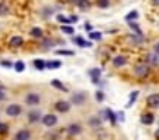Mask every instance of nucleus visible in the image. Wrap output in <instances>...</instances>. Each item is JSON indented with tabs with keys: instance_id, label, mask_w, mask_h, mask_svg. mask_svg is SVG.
<instances>
[{
	"instance_id": "f257e3e1",
	"label": "nucleus",
	"mask_w": 159,
	"mask_h": 140,
	"mask_svg": "<svg viewBox=\"0 0 159 140\" xmlns=\"http://www.w3.org/2000/svg\"><path fill=\"white\" fill-rule=\"evenodd\" d=\"M132 72H134V77L140 79V80H145V79L151 75V65H147L145 61L144 63H137Z\"/></svg>"
},
{
	"instance_id": "f03ea898",
	"label": "nucleus",
	"mask_w": 159,
	"mask_h": 140,
	"mask_svg": "<svg viewBox=\"0 0 159 140\" xmlns=\"http://www.w3.org/2000/svg\"><path fill=\"white\" fill-rule=\"evenodd\" d=\"M24 102H26L28 106H33V108H36V106L41 102V96H39V92L29 91V92H26V96H24Z\"/></svg>"
},
{
	"instance_id": "7ed1b4c3",
	"label": "nucleus",
	"mask_w": 159,
	"mask_h": 140,
	"mask_svg": "<svg viewBox=\"0 0 159 140\" xmlns=\"http://www.w3.org/2000/svg\"><path fill=\"white\" fill-rule=\"evenodd\" d=\"M5 115L11 116V118H17V116L22 115V106L17 104V102H12L5 108Z\"/></svg>"
},
{
	"instance_id": "20e7f679",
	"label": "nucleus",
	"mask_w": 159,
	"mask_h": 140,
	"mask_svg": "<svg viewBox=\"0 0 159 140\" xmlns=\"http://www.w3.org/2000/svg\"><path fill=\"white\" fill-rule=\"evenodd\" d=\"M41 118H43V115H41V111H39L38 108H33L31 111L28 113V123H29V125L41 123Z\"/></svg>"
},
{
	"instance_id": "39448f33",
	"label": "nucleus",
	"mask_w": 159,
	"mask_h": 140,
	"mask_svg": "<svg viewBox=\"0 0 159 140\" xmlns=\"http://www.w3.org/2000/svg\"><path fill=\"white\" fill-rule=\"evenodd\" d=\"M41 123L46 126V128H53V126H55L57 123H58V118H57L55 113H48V115H43Z\"/></svg>"
},
{
	"instance_id": "423d86ee",
	"label": "nucleus",
	"mask_w": 159,
	"mask_h": 140,
	"mask_svg": "<svg viewBox=\"0 0 159 140\" xmlns=\"http://www.w3.org/2000/svg\"><path fill=\"white\" fill-rule=\"evenodd\" d=\"M65 133H67L69 137H77V135H80V133H82V125H80V123H77V121L70 123V125L65 128Z\"/></svg>"
},
{
	"instance_id": "0eeeda50",
	"label": "nucleus",
	"mask_w": 159,
	"mask_h": 140,
	"mask_svg": "<svg viewBox=\"0 0 159 140\" xmlns=\"http://www.w3.org/2000/svg\"><path fill=\"white\" fill-rule=\"evenodd\" d=\"M70 108H72V102L70 101H63V99H60V101L55 102V109L57 113H62V115H65V113L70 111Z\"/></svg>"
},
{
	"instance_id": "6e6552de",
	"label": "nucleus",
	"mask_w": 159,
	"mask_h": 140,
	"mask_svg": "<svg viewBox=\"0 0 159 140\" xmlns=\"http://www.w3.org/2000/svg\"><path fill=\"white\" fill-rule=\"evenodd\" d=\"M145 63L151 65V67H159V53H156L154 50L149 51V53L145 55Z\"/></svg>"
},
{
	"instance_id": "1a4fd4ad",
	"label": "nucleus",
	"mask_w": 159,
	"mask_h": 140,
	"mask_svg": "<svg viewBox=\"0 0 159 140\" xmlns=\"http://www.w3.org/2000/svg\"><path fill=\"white\" fill-rule=\"evenodd\" d=\"M145 104H147V108H151V109L159 108V94H157V92L149 94L147 97H145Z\"/></svg>"
},
{
	"instance_id": "9d476101",
	"label": "nucleus",
	"mask_w": 159,
	"mask_h": 140,
	"mask_svg": "<svg viewBox=\"0 0 159 140\" xmlns=\"http://www.w3.org/2000/svg\"><path fill=\"white\" fill-rule=\"evenodd\" d=\"M111 63H113V67H115V68H123L125 65L128 63V58H127V56H123V55H116V56H113Z\"/></svg>"
},
{
	"instance_id": "9b49d317",
	"label": "nucleus",
	"mask_w": 159,
	"mask_h": 140,
	"mask_svg": "<svg viewBox=\"0 0 159 140\" xmlns=\"http://www.w3.org/2000/svg\"><path fill=\"white\" fill-rule=\"evenodd\" d=\"M86 99H87L86 92H75V94H72L70 102H72V104H77V106H82L84 102H86Z\"/></svg>"
},
{
	"instance_id": "f8f14e48",
	"label": "nucleus",
	"mask_w": 159,
	"mask_h": 140,
	"mask_svg": "<svg viewBox=\"0 0 159 140\" xmlns=\"http://www.w3.org/2000/svg\"><path fill=\"white\" fill-rule=\"evenodd\" d=\"M9 46L14 48V50L22 48V46H24V38H22V36H12L11 39H9Z\"/></svg>"
},
{
	"instance_id": "ddd939ff",
	"label": "nucleus",
	"mask_w": 159,
	"mask_h": 140,
	"mask_svg": "<svg viewBox=\"0 0 159 140\" xmlns=\"http://www.w3.org/2000/svg\"><path fill=\"white\" fill-rule=\"evenodd\" d=\"M156 121V116H154V113L152 111H147V113H142V116H140V123L142 125H152V123Z\"/></svg>"
},
{
	"instance_id": "4468645a",
	"label": "nucleus",
	"mask_w": 159,
	"mask_h": 140,
	"mask_svg": "<svg viewBox=\"0 0 159 140\" xmlns=\"http://www.w3.org/2000/svg\"><path fill=\"white\" fill-rule=\"evenodd\" d=\"M87 125L91 126V128H101V126H103V118H101V116H89V118H87Z\"/></svg>"
},
{
	"instance_id": "2eb2a0df",
	"label": "nucleus",
	"mask_w": 159,
	"mask_h": 140,
	"mask_svg": "<svg viewBox=\"0 0 159 140\" xmlns=\"http://www.w3.org/2000/svg\"><path fill=\"white\" fill-rule=\"evenodd\" d=\"M103 116L106 118V121H110V123H111V125H116L118 118H116V115H115V113L111 111L110 108H104V111H103Z\"/></svg>"
},
{
	"instance_id": "dca6fc26",
	"label": "nucleus",
	"mask_w": 159,
	"mask_h": 140,
	"mask_svg": "<svg viewBox=\"0 0 159 140\" xmlns=\"http://www.w3.org/2000/svg\"><path fill=\"white\" fill-rule=\"evenodd\" d=\"M29 138H31V132H29L28 128L19 130V132L14 135V140H29Z\"/></svg>"
},
{
	"instance_id": "f3484780",
	"label": "nucleus",
	"mask_w": 159,
	"mask_h": 140,
	"mask_svg": "<svg viewBox=\"0 0 159 140\" xmlns=\"http://www.w3.org/2000/svg\"><path fill=\"white\" fill-rule=\"evenodd\" d=\"M29 36H31L33 39H39V41H41L43 39V29H41V27H38V26L31 27V29H29Z\"/></svg>"
},
{
	"instance_id": "a211bd4d",
	"label": "nucleus",
	"mask_w": 159,
	"mask_h": 140,
	"mask_svg": "<svg viewBox=\"0 0 159 140\" xmlns=\"http://www.w3.org/2000/svg\"><path fill=\"white\" fill-rule=\"evenodd\" d=\"M89 75H91L93 84H101V70H99V68H91Z\"/></svg>"
},
{
	"instance_id": "6ab92c4d",
	"label": "nucleus",
	"mask_w": 159,
	"mask_h": 140,
	"mask_svg": "<svg viewBox=\"0 0 159 140\" xmlns=\"http://www.w3.org/2000/svg\"><path fill=\"white\" fill-rule=\"evenodd\" d=\"M130 43L132 44H135V46H140V44H144L145 43V39H144V34H132L130 38Z\"/></svg>"
},
{
	"instance_id": "aec40b11",
	"label": "nucleus",
	"mask_w": 159,
	"mask_h": 140,
	"mask_svg": "<svg viewBox=\"0 0 159 140\" xmlns=\"http://www.w3.org/2000/svg\"><path fill=\"white\" fill-rule=\"evenodd\" d=\"M70 3H74L75 7H79V9H82V10H86V9L91 7L89 0H70Z\"/></svg>"
},
{
	"instance_id": "412c9836",
	"label": "nucleus",
	"mask_w": 159,
	"mask_h": 140,
	"mask_svg": "<svg viewBox=\"0 0 159 140\" xmlns=\"http://www.w3.org/2000/svg\"><path fill=\"white\" fill-rule=\"evenodd\" d=\"M74 43L79 44V46H82V48H89L91 44H93L91 41H84V38H82V36H75V38H74Z\"/></svg>"
},
{
	"instance_id": "4be33fe9",
	"label": "nucleus",
	"mask_w": 159,
	"mask_h": 140,
	"mask_svg": "<svg viewBox=\"0 0 159 140\" xmlns=\"http://www.w3.org/2000/svg\"><path fill=\"white\" fill-rule=\"evenodd\" d=\"M60 67H62V61L60 60H48L46 61V68H50V70H57Z\"/></svg>"
},
{
	"instance_id": "5701e85b",
	"label": "nucleus",
	"mask_w": 159,
	"mask_h": 140,
	"mask_svg": "<svg viewBox=\"0 0 159 140\" xmlns=\"http://www.w3.org/2000/svg\"><path fill=\"white\" fill-rule=\"evenodd\" d=\"M33 65H34L36 70H45V68H46V61L41 60V58H36V60L33 61Z\"/></svg>"
},
{
	"instance_id": "b1692460",
	"label": "nucleus",
	"mask_w": 159,
	"mask_h": 140,
	"mask_svg": "<svg viewBox=\"0 0 159 140\" xmlns=\"http://www.w3.org/2000/svg\"><path fill=\"white\" fill-rule=\"evenodd\" d=\"M9 12H11V7H9L5 2H2V0H0V17L7 16Z\"/></svg>"
},
{
	"instance_id": "393cba45",
	"label": "nucleus",
	"mask_w": 159,
	"mask_h": 140,
	"mask_svg": "<svg viewBox=\"0 0 159 140\" xmlns=\"http://www.w3.org/2000/svg\"><path fill=\"white\" fill-rule=\"evenodd\" d=\"M52 85H53L55 89H58V91H62V92H67V87L58 80V79H53V80H52Z\"/></svg>"
},
{
	"instance_id": "a878e982",
	"label": "nucleus",
	"mask_w": 159,
	"mask_h": 140,
	"mask_svg": "<svg viewBox=\"0 0 159 140\" xmlns=\"http://www.w3.org/2000/svg\"><path fill=\"white\" fill-rule=\"evenodd\" d=\"M137 97H139V91H134L130 94V97H128V102H127V106H125V108H130L132 104H134L135 101H137Z\"/></svg>"
},
{
	"instance_id": "bb28decb",
	"label": "nucleus",
	"mask_w": 159,
	"mask_h": 140,
	"mask_svg": "<svg viewBox=\"0 0 159 140\" xmlns=\"http://www.w3.org/2000/svg\"><path fill=\"white\" fill-rule=\"evenodd\" d=\"M137 17H139V12H137V10H132L130 14H127L125 20H127V22H134V20H137Z\"/></svg>"
},
{
	"instance_id": "cd10ccee",
	"label": "nucleus",
	"mask_w": 159,
	"mask_h": 140,
	"mask_svg": "<svg viewBox=\"0 0 159 140\" xmlns=\"http://www.w3.org/2000/svg\"><path fill=\"white\" fill-rule=\"evenodd\" d=\"M57 19H58V22H62V24H72L74 22L72 17H65L63 14H58V16H57Z\"/></svg>"
},
{
	"instance_id": "c85d7f7f",
	"label": "nucleus",
	"mask_w": 159,
	"mask_h": 140,
	"mask_svg": "<svg viewBox=\"0 0 159 140\" xmlns=\"http://www.w3.org/2000/svg\"><path fill=\"white\" fill-rule=\"evenodd\" d=\"M7 133H9V125L4 123V121H0V137L7 135Z\"/></svg>"
},
{
	"instance_id": "c756f323",
	"label": "nucleus",
	"mask_w": 159,
	"mask_h": 140,
	"mask_svg": "<svg viewBox=\"0 0 159 140\" xmlns=\"http://www.w3.org/2000/svg\"><path fill=\"white\" fill-rule=\"evenodd\" d=\"M24 68H26L24 61H16V63H14V70L16 72H24Z\"/></svg>"
},
{
	"instance_id": "7c9ffc66",
	"label": "nucleus",
	"mask_w": 159,
	"mask_h": 140,
	"mask_svg": "<svg viewBox=\"0 0 159 140\" xmlns=\"http://www.w3.org/2000/svg\"><path fill=\"white\" fill-rule=\"evenodd\" d=\"M128 26H130V29H132V31H134V33H135V34H142V31H140V27H139V24H137V22H135V20H134V22H128Z\"/></svg>"
},
{
	"instance_id": "2f4dec72",
	"label": "nucleus",
	"mask_w": 159,
	"mask_h": 140,
	"mask_svg": "<svg viewBox=\"0 0 159 140\" xmlns=\"http://www.w3.org/2000/svg\"><path fill=\"white\" fill-rule=\"evenodd\" d=\"M60 29H62V33H65V34H74V27L70 26V24H65V26H60Z\"/></svg>"
},
{
	"instance_id": "473e14b6",
	"label": "nucleus",
	"mask_w": 159,
	"mask_h": 140,
	"mask_svg": "<svg viewBox=\"0 0 159 140\" xmlns=\"http://www.w3.org/2000/svg\"><path fill=\"white\" fill-rule=\"evenodd\" d=\"M110 0H96V5L99 7V9H106V7H110Z\"/></svg>"
},
{
	"instance_id": "72a5a7b5",
	"label": "nucleus",
	"mask_w": 159,
	"mask_h": 140,
	"mask_svg": "<svg viewBox=\"0 0 159 140\" xmlns=\"http://www.w3.org/2000/svg\"><path fill=\"white\" fill-rule=\"evenodd\" d=\"M57 55H62V56H72L74 55V51L72 50H57Z\"/></svg>"
},
{
	"instance_id": "f704fd0d",
	"label": "nucleus",
	"mask_w": 159,
	"mask_h": 140,
	"mask_svg": "<svg viewBox=\"0 0 159 140\" xmlns=\"http://www.w3.org/2000/svg\"><path fill=\"white\" fill-rule=\"evenodd\" d=\"M0 67H4V68H12V67H14V63H12L11 60H0Z\"/></svg>"
},
{
	"instance_id": "c9c22d12",
	"label": "nucleus",
	"mask_w": 159,
	"mask_h": 140,
	"mask_svg": "<svg viewBox=\"0 0 159 140\" xmlns=\"http://www.w3.org/2000/svg\"><path fill=\"white\" fill-rule=\"evenodd\" d=\"M96 101H98V102H103V101H104V92H103V91H98V92H96Z\"/></svg>"
},
{
	"instance_id": "e433bc0d",
	"label": "nucleus",
	"mask_w": 159,
	"mask_h": 140,
	"mask_svg": "<svg viewBox=\"0 0 159 140\" xmlns=\"http://www.w3.org/2000/svg\"><path fill=\"white\" fill-rule=\"evenodd\" d=\"M89 39H101V33H89Z\"/></svg>"
},
{
	"instance_id": "4c0bfd02",
	"label": "nucleus",
	"mask_w": 159,
	"mask_h": 140,
	"mask_svg": "<svg viewBox=\"0 0 159 140\" xmlns=\"http://www.w3.org/2000/svg\"><path fill=\"white\" fill-rule=\"evenodd\" d=\"M5 97H7V91L4 87H0V101H5Z\"/></svg>"
},
{
	"instance_id": "58836bf2",
	"label": "nucleus",
	"mask_w": 159,
	"mask_h": 140,
	"mask_svg": "<svg viewBox=\"0 0 159 140\" xmlns=\"http://www.w3.org/2000/svg\"><path fill=\"white\" fill-rule=\"evenodd\" d=\"M84 29L89 31V33H93V26H91V22H86V24H84Z\"/></svg>"
},
{
	"instance_id": "ea45409f",
	"label": "nucleus",
	"mask_w": 159,
	"mask_h": 140,
	"mask_svg": "<svg viewBox=\"0 0 159 140\" xmlns=\"http://www.w3.org/2000/svg\"><path fill=\"white\" fill-rule=\"evenodd\" d=\"M116 118H118V121H123V118H125V115H123V113H116Z\"/></svg>"
},
{
	"instance_id": "a19ab883",
	"label": "nucleus",
	"mask_w": 159,
	"mask_h": 140,
	"mask_svg": "<svg viewBox=\"0 0 159 140\" xmlns=\"http://www.w3.org/2000/svg\"><path fill=\"white\" fill-rule=\"evenodd\" d=\"M154 51H156V53H159V41L154 44Z\"/></svg>"
},
{
	"instance_id": "79ce46f5",
	"label": "nucleus",
	"mask_w": 159,
	"mask_h": 140,
	"mask_svg": "<svg viewBox=\"0 0 159 140\" xmlns=\"http://www.w3.org/2000/svg\"><path fill=\"white\" fill-rule=\"evenodd\" d=\"M151 3L152 5H159V0H151Z\"/></svg>"
},
{
	"instance_id": "37998d69",
	"label": "nucleus",
	"mask_w": 159,
	"mask_h": 140,
	"mask_svg": "<svg viewBox=\"0 0 159 140\" xmlns=\"http://www.w3.org/2000/svg\"><path fill=\"white\" fill-rule=\"evenodd\" d=\"M154 135H156V138H157V140H159V128H157V130H156V133H154Z\"/></svg>"
},
{
	"instance_id": "c03bdc74",
	"label": "nucleus",
	"mask_w": 159,
	"mask_h": 140,
	"mask_svg": "<svg viewBox=\"0 0 159 140\" xmlns=\"http://www.w3.org/2000/svg\"><path fill=\"white\" fill-rule=\"evenodd\" d=\"M0 87H2V82H0Z\"/></svg>"
}]
</instances>
